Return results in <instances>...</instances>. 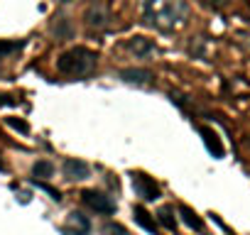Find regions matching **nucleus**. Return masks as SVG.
Wrapping results in <instances>:
<instances>
[{"instance_id":"aec40b11","label":"nucleus","mask_w":250,"mask_h":235,"mask_svg":"<svg viewBox=\"0 0 250 235\" xmlns=\"http://www.w3.org/2000/svg\"><path fill=\"white\" fill-rule=\"evenodd\" d=\"M57 3H62V5H66V3H74V0H57Z\"/></svg>"},{"instance_id":"dca6fc26","label":"nucleus","mask_w":250,"mask_h":235,"mask_svg":"<svg viewBox=\"0 0 250 235\" xmlns=\"http://www.w3.org/2000/svg\"><path fill=\"white\" fill-rule=\"evenodd\" d=\"M160 223L167 228V230H177V218H174V211L169 208V206H165V208H160Z\"/></svg>"},{"instance_id":"f257e3e1","label":"nucleus","mask_w":250,"mask_h":235,"mask_svg":"<svg viewBox=\"0 0 250 235\" xmlns=\"http://www.w3.org/2000/svg\"><path fill=\"white\" fill-rule=\"evenodd\" d=\"M143 20L145 25L160 30V32H174L184 25L189 8L184 0H140Z\"/></svg>"},{"instance_id":"412c9836","label":"nucleus","mask_w":250,"mask_h":235,"mask_svg":"<svg viewBox=\"0 0 250 235\" xmlns=\"http://www.w3.org/2000/svg\"><path fill=\"white\" fill-rule=\"evenodd\" d=\"M91 3H101V0H91Z\"/></svg>"},{"instance_id":"ddd939ff","label":"nucleus","mask_w":250,"mask_h":235,"mask_svg":"<svg viewBox=\"0 0 250 235\" xmlns=\"http://www.w3.org/2000/svg\"><path fill=\"white\" fill-rule=\"evenodd\" d=\"M179 213H182V220L191 228V230H196V233H204V220L189 208V206H179Z\"/></svg>"},{"instance_id":"a211bd4d","label":"nucleus","mask_w":250,"mask_h":235,"mask_svg":"<svg viewBox=\"0 0 250 235\" xmlns=\"http://www.w3.org/2000/svg\"><path fill=\"white\" fill-rule=\"evenodd\" d=\"M8 125L15 128V130H20V133H27V130H30V125H27L25 120H20V118H8Z\"/></svg>"},{"instance_id":"4be33fe9","label":"nucleus","mask_w":250,"mask_h":235,"mask_svg":"<svg viewBox=\"0 0 250 235\" xmlns=\"http://www.w3.org/2000/svg\"><path fill=\"white\" fill-rule=\"evenodd\" d=\"M0 169H3V162H0Z\"/></svg>"},{"instance_id":"6e6552de","label":"nucleus","mask_w":250,"mask_h":235,"mask_svg":"<svg viewBox=\"0 0 250 235\" xmlns=\"http://www.w3.org/2000/svg\"><path fill=\"white\" fill-rule=\"evenodd\" d=\"M133 218H135V223H138L140 228H145L147 233H155V235H157V223H155V215H152V213H147L143 206H135V208H133Z\"/></svg>"},{"instance_id":"2eb2a0df","label":"nucleus","mask_w":250,"mask_h":235,"mask_svg":"<svg viewBox=\"0 0 250 235\" xmlns=\"http://www.w3.org/2000/svg\"><path fill=\"white\" fill-rule=\"evenodd\" d=\"M25 47V42H0V61H5L8 57L18 54Z\"/></svg>"},{"instance_id":"f3484780","label":"nucleus","mask_w":250,"mask_h":235,"mask_svg":"<svg viewBox=\"0 0 250 235\" xmlns=\"http://www.w3.org/2000/svg\"><path fill=\"white\" fill-rule=\"evenodd\" d=\"M199 3L206 5V8H211V10H223L228 5V0H199Z\"/></svg>"},{"instance_id":"9d476101","label":"nucleus","mask_w":250,"mask_h":235,"mask_svg":"<svg viewBox=\"0 0 250 235\" xmlns=\"http://www.w3.org/2000/svg\"><path fill=\"white\" fill-rule=\"evenodd\" d=\"M128 49H130L135 57H147L150 52H155V44H152V39H147V37H133V39L128 42Z\"/></svg>"},{"instance_id":"f8f14e48","label":"nucleus","mask_w":250,"mask_h":235,"mask_svg":"<svg viewBox=\"0 0 250 235\" xmlns=\"http://www.w3.org/2000/svg\"><path fill=\"white\" fill-rule=\"evenodd\" d=\"M69 228L76 233V235H88L91 233V220L83 215V213H69Z\"/></svg>"},{"instance_id":"1a4fd4ad","label":"nucleus","mask_w":250,"mask_h":235,"mask_svg":"<svg viewBox=\"0 0 250 235\" xmlns=\"http://www.w3.org/2000/svg\"><path fill=\"white\" fill-rule=\"evenodd\" d=\"M52 35H54L57 39H71V37H74V25H71V20H69V18H54V22H52Z\"/></svg>"},{"instance_id":"423d86ee","label":"nucleus","mask_w":250,"mask_h":235,"mask_svg":"<svg viewBox=\"0 0 250 235\" xmlns=\"http://www.w3.org/2000/svg\"><path fill=\"white\" fill-rule=\"evenodd\" d=\"M64 174H66V179H71V181H81V179H88L91 167H88L86 162H81V159H66V162H64Z\"/></svg>"},{"instance_id":"20e7f679","label":"nucleus","mask_w":250,"mask_h":235,"mask_svg":"<svg viewBox=\"0 0 250 235\" xmlns=\"http://www.w3.org/2000/svg\"><path fill=\"white\" fill-rule=\"evenodd\" d=\"M83 203L91 206L98 213H113L115 211V201L101 191H83Z\"/></svg>"},{"instance_id":"f03ea898","label":"nucleus","mask_w":250,"mask_h":235,"mask_svg":"<svg viewBox=\"0 0 250 235\" xmlns=\"http://www.w3.org/2000/svg\"><path fill=\"white\" fill-rule=\"evenodd\" d=\"M57 69L66 76H88L96 69V52L86 47H74L57 59Z\"/></svg>"},{"instance_id":"6ab92c4d","label":"nucleus","mask_w":250,"mask_h":235,"mask_svg":"<svg viewBox=\"0 0 250 235\" xmlns=\"http://www.w3.org/2000/svg\"><path fill=\"white\" fill-rule=\"evenodd\" d=\"M18 100L15 98H10V96H3V93H0V108H3V105H15Z\"/></svg>"},{"instance_id":"0eeeda50","label":"nucleus","mask_w":250,"mask_h":235,"mask_svg":"<svg viewBox=\"0 0 250 235\" xmlns=\"http://www.w3.org/2000/svg\"><path fill=\"white\" fill-rule=\"evenodd\" d=\"M120 78L125 83H138V86H145L152 81V71L150 69H123L120 71Z\"/></svg>"},{"instance_id":"39448f33","label":"nucleus","mask_w":250,"mask_h":235,"mask_svg":"<svg viewBox=\"0 0 250 235\" xmlns=\"http://www.w3.org/2000/svg\"><path fill=\"white\" fill-rule=\"evenodd\" d=\"M83 20H86V25L91 27V30H105L108 25H110V15H108V10L105 8H101V5H93V8H88L86 10V15H83Z\"/></svg>"},{"instance_id":"9b49d317","label":"nucleus","mask_w":250,"mask_h":235,"mask_svg":"<svg viewBox=\"0 0 250 235\" xmlns=\"http://www.w3.org/2000/svg\"><path fill=\"white\" fill-rule=\"evenodd\" d=\"M201 137H204V142H206V147L213 157H223V145H221L218 135L211 128H201Z\"/></svg>"},{"instance_id":"4468645a","label":"nucleus","mask_w":250,"mask_h":235,"mask_svg":"<svg viewBox=\"0 0 250 235\" xmlns=\"http://www.w3.org/2000/svg\"><path fill=\"white\" fill-rule=\"evenodd\" d=\"M32 174H35L37 179H52V176H54V164L47 162V159H40V162L32 164Z\"/></svg>"},{"instance_id":"7ed1b4c3","label":"nucleus","mask_w":250,"mask_h":235,"mask_svg":"<svg viewBox=\"0 0 250 235\" xmlns=\"http://www.w3.org/2000/svg\"><path fill=\"white\" fill-rule=\"evenodd\" d=\"M130 181H133L135 196H140L143 201H157V198L162 196V191H160V186L155 184V179H150V176L143 174V172H133V174H130Z\"/></svg>"}]
</instances>
